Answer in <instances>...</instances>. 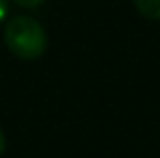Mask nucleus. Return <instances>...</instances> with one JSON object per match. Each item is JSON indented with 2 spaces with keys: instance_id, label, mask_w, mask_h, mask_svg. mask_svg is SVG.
I'll return each instance as SVG.
<instances>
[{
  "instance_id": "obj_1",
  "label": "nucleus",
  "mask_w": 160,
  "mask_h": 158,
  "mask_svg": "<svg viewBox=\"0 0 160 158\" xmlns=\"http://www.w3.org/2000/svg\"><path fill=\"white\" fill-rule=\"evenodd\" d=\"M4 46L9 52L22 61H37L48 50V35L30 15H15L4 24Z\"/></svg>"
},
{
  "instance_id": "obj_2",
  "label": "nucleus",
  "mask_w": 160,
  "mask_h": 158,
  "mask_svg": "<svg viewBox=\"0 0 160 158\" xmlns=\"http://www.w3.org/2000/svg\"><path fill=\"white\" fill-rule=\"evenodd\" d=\"M136 11L147 20H160V0H134Z\"/></svg>"
},
{
  "instance_id": "obj_3",
  "label": "nucleus",
  "mask_w": 160,
  "mask_h": 158,
  "mask_svg": "<svg viewBox=\"0 0 160 158\" xmlns=\"http://www.w3.org/2000/svg\"><path fill=\"white\" fill-rule=\"evenodd\" d=\"M15 4H20V7H24V9H37V7H41L46 0H13Z\"/></svg>"
},
{
  "instance_id": "obj_4",
  "label": "nucleus",
  "mask_w": 160,
  "mask_h": 158,
  "mask_svg": "<svg viewBox=\"0 0 160 158\" xmlns=\"http://www.w3.org/2000/svg\"><path fill=\"white\" fill-rule=\"evenodd\" d=\"M7 13H9V0H0V24L4 22Z\"/></svg>"
},
{
  "instance_id": "obj_5",
  "label": "nucleus",
  "mask_w": 160,
  "mask_h": 158,
  "mask_svg": "<svg viewBox=\"0 0 160 158\" xmlns=\"http://www.w3.org/2000/svg\"><path fill=\"white\" fill-rule=\"evenodd\" d=\"M4 150H7V136H4V132L0 130V156H2Z\"/></svg>"
}]
</instances>
